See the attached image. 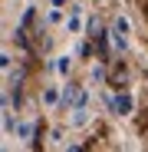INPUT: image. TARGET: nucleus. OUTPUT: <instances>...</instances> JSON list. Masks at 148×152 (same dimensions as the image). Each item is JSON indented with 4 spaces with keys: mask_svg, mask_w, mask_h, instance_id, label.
<instances>
[{
    "mask_svg": "<svg viewBox=\"0 0 148 152\" xmlns=\"http://www.w3.org/2000/svg\"><path fill=\"white\" fill-rule=\"evenodd\" d=\"M59 96H63V89H46V96H43V99H46V106H53Z\"/></svg>",
    "mask_w": 148,
    "mask_h": 152,
    "instance_id": "obj_6",
    "label": "nucleus"
},
{
    "mask_svg": "<svg viewBox=\"0 0 148 152\" xmlns=\"http://www.w3.org/2000/svg\"><path fill=\"white\" fill-rule=\"evenodd\" d=\"M109 37H112V46L118 50V53H125V46H129V20L115 17L112 27H109Z\"/></svg>",
    "mask_w": 148,
    "mask_h": 152,
    "instance_id": "obj_1",
    "label": "nucleus"
},
{
    "mask_svg": "<svg viewBox=\"0 0 148 152\" xmlns=\"http://www.w3.org/2000/svg\"><path fill=\"white\" fill-rule=\"evenodd\" d=\"M109 106H112V113H118V116H129L135 103H132V96H129V93H115V96L109 99Z\"/></svg>",
    "mask_w": 148,
    "mask_h": 152,
    "instance_id": "obj_3",
    "label": "nucleus"
},
{
    "mask_svg": "<svg viewBox=\"0 0 148 152\" xmlns=\"http://www.w3.org/2000/svg\"><path fill=\"white\" fill-rule=\"evenodd\" d=\"M86 119H89V106H86V99L79 106H72V126H86Z\"/></svg>",
    "mask_w": 148,
    "mask_h": 152,
    "instance_id": "obj_4",
    "label": "nucleus"
},
{
    "mask_svg": "<svg viewBox=\"0 0 148 152\" xmlns=\"http://www.w3.org/2000/svg\"><path fill=\"white\" fill-rule=\"evenodd\" d=\"M69 69H72V60H69V56H59V60H56V73H59V76H69Z\"/></svg>",
    "mask_w": 148,
    "mask_h": 152,
    "instance_id": "obj_5",
    "label": "nucleus"
},
{
    "mask_svg": "<svg viewBox=\"0 0 148 152\" xmlns=\"http://www.w3.org/2000/svg\"><path fill=\"white\" fill-rule=\"evenodd\" d=\"M82 99H86V89L79 83H66L63 86V96H59V106L63 109H72V106H79Z\"/></svg>",
    "mask_w": 148,
    "mask_h": 152,
    "instance_id": "obj_2",
    "label": "nucleus"
}]
</instances>
